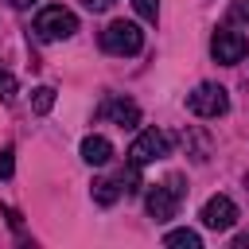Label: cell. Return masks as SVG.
Wrapping results in <instances>:
<instances>
[{
    "mask_svg": "<svg viewBox=\"0 0 249 249\" xmlns=\"http://www.w3.org/2000/svg\"><path fill=\"white\" fill-rule=\"evenodd\" d=\"M74 31H78V16H74L70 8H62V4H47V8H39V16H35V35H39L43 43L70 39Z\"/></svg>",
    "mask_w": 249,
    "mask_h": 249,
    "instance_id": "1",
    "label": "cell"
},
{
    "mask_svg": "<svg viewBox=\"0 0 249 249\" xmlns=\"http://www.w3.org/2000/svg\"><path fill=\"white\" fill-rule=\"evenodd\" d=\"M101 47H105L109 54H140L144 31H140L132 19H113V23L101 31Z\"/></svg>",
    "mask_w": 249,
    "mask_h": 249,
    "instance_id": "2",
    "label": "cell"
},
{
    "mask_svg": "<svg viewBox=\"0 0 249 249\" xmlns=\"http://www.w3.org/2000/svg\"><path fill=\"white\" fill-rule=\"evenodd\" d=\"M187 109H191L195 117L214 121V117H222V113L230 109V93H226L222 86H214V82H202V86H195V89L187 93Z\"/></svg>",
    "mask_w": 249,
    "mask_h": 249,
    "instance_id": "3",
    "label": "cell"
},
{
    "mask_svg": "<svg viewBox=\"0 0 249 249\" xmlns=\"http://www.w3.org/2000/svg\"><path fill=\"white\" fill-rule=\"evenodd\" d=\"M179 198H183V179H179V175H171L167 183H156V187L148 191L144 206H148V214H152L156 222H167V218H175Z\"/></svg>",
    "mask_w": 249,
    "mask_h": 249,
    "instance_id": "4",
    "label": "cell"
},
{
    "mask_svg": "<svg viewBox=\"0 0 249 249\" xmlns=\"http://www.w3.org/2000/svg\"><path fill=\"white\" fill-rule=\"evenodd\" d=\"M245 51H249V43H245V35L233 31V27H218V31L210 35V54H214V62H222V66H237V62L245 58Z\"/></svg>",
    "mask_w": 249,
    "mask_h": 249,
    "instance_id": "5",
    "label": "cell"
},
{
    "mask_svg": "<svg viewBox=\"0 0 249 249\" xmlns=\"http://www.w3.org/2000/svg\"><path fill=\"white\" fill-rule=\"evenodd\" d=\"M171 152V140H167V132H160V128H144L136 140H132V148H128V160H136L140 167L144 163H156V160H163Z\"/></svg>",
    "mask_w": 249,
    "mask_h": 249,
    "instance_id": "6",
    "label": "cell"
},
{
    "mask_svg": "<svg viewBox=\"0 0 249 249\" xmlns=\"http://www.w3.org/2000/svg\"><path fill=\"white\" fill-rule=\"evenodd\" d=\"M233 222H237V206H233L230 195H214V198H206V206H202V226H206V230L226 233V230H233Z\"/></svg>",
    "mask_w": 249,
    "mask_h": 249,
    "instance_id": "7",
    "label": "cell"
},
{
    "mask_svg": "<svg viewBox=\"0 0 249 249\" xmlns=\"http://www.w3.org/2000/svg\"><path fill=\"white\" fill-rule=\"evenodd\" d=\"M101 113H105L113 124H121V128L140 124V105H136V101H128V97H109V101L101 105Z\"/></svg>",
    "mask_w": 249,
    "mask_h": 249,
    "instance_id": "8",
    "label": "cell"
},
{
    "mask_svg": "<svg viewBox=\"0 0 249 249\" xmlns=\"http://www.w3.org/2000/svg\"><path fill=\"white\" fill-rule=\"evenodd\" d=\"M109 156H113V144H109L105 136H86V140H82V160H86L89 167L109 163Z\"/></svg>",
    "mask_w": 249,
    "mask_h": 249,
    "instance_id": "9",
    "label": "cell"
},
{
    "mask_svg": "<svg viewBox=\"0 0 249 249\" xmlns=\"http://www.w3.org/2000/svg\"><path fill=\"white\" fill-rule=\"evenodd\" d=\"M163 245H171V249H202V237L195 230H171L163 237Z\"/></svg>",
    "mask_w": 249,
    "mask_h": 249,
    "instance_id": "10",
    "label": "cell"
},
{
    "mask_svg": "<svg viewBox=\"0 0 249 249\" xmlns=\"http://www.w3.org/2000/svg\"><path fill=\"white\" fill-rule=\"evenodd\" d=\"M121 198V187L113 183V179H93V202H101V206H113Z\"/></svg>",
    "mask_w": 249,
    "mask_h": 249,
    "instance_id": "11",
    "label": "cell"
},
{
    "mask_svg": "<svg viewBox=\"0 0 249 249\" xmlns=\"http://www.w3.org/2000/svg\"><path fill=\"white\" fill-rule=\"evenodd\" d=\"M31 109L43 117V113H51L54 109V89L51 86H39V89H31Z\"/></svg>",
    "mask_w": 249,
    "mask_h": 249,
    "instance_id": "12",
    "label": "cell"
},
{
    "mask_svg": "<svg viewBox=\"0 0 249 249\" xmlns=\"http://www.w3.org/2000/svg\"><path fill=\"white\" fill-rule=\"evenodd\" d=\"M121 183H124V191H128V195H136V191H140V163H136V160H128V167L121 171Z\"/></svg>",
    "mask_w": 249,
    "mask_h": 249,
    "instance_id": "13",
    "label": "cell"
},
{
    "mask_svg": "<svg viewBox=\"0 0 249 249\" xmlns=\"http://www.w3.org/2000/svg\"><path fill=\"white\" fill-rule=\"evenodd\" d=\"M12 171H16V148L4 144L0 148V179H12Z\"/></svg>",
    "mask_w": 249,
    "mask_h": 249,
    "instance_id": "14",
    "label": "cell"
},
{
    "mask_svg": "<svg viewBox=\"0 0 249 249\" xmlns=\"http://www.w3.org/2000/svg\"><path fill=\"white\" fill-rule=\"evenodd\" d=\"M132 8H136L148 23H156V16H160V4H156V0H132Z\"/></svg>",
    "mask_w": 249,
    "mask_h": 249,
    "instance_id": "15",
    "label": "cell"
},
{
    "mask_svg": "<svg viewBox=\"0 0 249 249\" xmlns=\"http://www.w3.org/2000/svg\"><path fill=\"white\" fill-rule=\"evenodd\" d=\"M230 19L233 23H249V0H233L230 4Z\"/></svg>",
    "mask_w": 249,
    "mask_h": 249,
    "instance_id": "16",
    "label": "cell"
},
{
    "mask_svg": "<svg viewBox=\"0 0 249 249\" xmlns=\"http://www.w3.org/2000/svg\"><path fill=\"white\" fill-rule=\"evenodd\" d=\"M0 97H4V101H12V97H16V78H12L4 66H0Z\"/></svg>",
    "mask_w": 249,
    "mask_h": 249,
    "instance_id": "17",
    "label": "cell"
},
{
    "mask_svg": "<svg viewBox=\"0 0 249 249\" xmlns=\"http://www.w3.org/2000/svg\"><path fill=\"white\" fill-rule=\"evenodd\" d=\"M82 4H86V8H89V12H105V8H109V4H113V0H82Z\"/></svg>",
    "mask_w": 249,
    "mask_h": 249,
    "instance_id": "18",
    "label": "cell"
},
{
    "mask_svg": "<svg viewBox=\"0 0 249 249\" xmlns=\"http://www.w3.org/2000/svg\"><path fill=\"white\" fill-rule=\"evenodd\" d=\"M12 4H19V8H31V4H35V0H12Z\"/></svg>",
    "mask_w": 249,
    "mask_h": 249,
    "instance_id": "19",
    "label": "cell"
}]
</instances>
